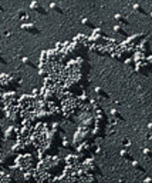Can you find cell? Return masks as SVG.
<instances>
[{"label":"cell","instance_id":"obj_10","mask_svg":"<svg viewBox=\"0 0 152 183\" xmlns=\"http://www.w3.org/2000/svg\"><path fill=\"white\" fill-rule=\"evenodd\" d=\"M19 17H20V20H23V23H30V17H29V14H26L23 10H20L19 12Z\"/></svg>","mask_w":152,"mask_h":183},{"label":"cell","instance_id":"obj_9","mask_svg":"<svg viewBox=\"0 0 152 183\" xmlns=\"http://www.w3.org/2000/svg\"><path fill=\"white\" fill-rule=\"evenodd\" d=\"M111 115H112L117 120H120V122H124V120H125V119H124V116H122V115H121L117 109H112V110H111Z\"/></svg>","mask_w":152,"mask_h":183},{"label":"cell","instance_id":"obj_6","mask_svg":"<svg viewBox=\"0 0 152 183\" xmlns=\"http://www.w3.org/2000/svg\"><path fill=\"white\" fill-rule=\"evenodd\" d=\"M114 33L120 34V36H127V34H128L127 30H125L124 27L121 26V25H117V26H114Z\"/></svg>","mask_w":152,"mask_h":183},{"label":"cell","instance_id":"obj_7","mask_svg":"<svg viewBox=\"0 0 152 183\" xmlns=\"http://www.w3.org/2000/svg\"><path fill=\"white\" fill-rule=\"evenodd\" d=\"M50 10H51V12H56V13H58V14H63L64 13L63 9H61V6H58L57 3H51V4H50Z\"/></svg>","mask_w":152,"mask_h":183},{"label":"cell","instance_id":"obj_14","mask_svg":"<svg viewBox=\"0 0 152 183\" xmlns=\"http://www.w3.org/2000/svg\"><path fill=\"white\" fill-rule=\"evenodd\" d=\"M125 65L129 66V67H135V60H134V57H129V59L125 60Z\"/></svg>","mask_w":152,"mask_h":183},{"label":"cell","instance_id":"obj_15","mask_svg":"<svg viewBox=\"0 0 152 183\" xmlns=\"http://www.w3.org/2000/svg\"><path fill=\"white\" fill-rule=\"evenodd\" d=\"M144 155H145L146 157H151V150H149V149H144Z\"/></svg>","mask_w":152,"mask_h":183},{"label":"cell","instance_id":"obj_13","mask_svg":"<svg viewBox=\"0 0 152 183\" xmlns=\"http://www.w3.org/2000/svg\"><path fill=\"white\" fill-rule=\"evenodd\" d=\"M81 23H82V25H84L85 27H93V26H94V25H93V22H91L90 19H85V17H84V19L81 20Z\"/></svg>","mask_w":152,"mask_h":183},{"label":"cell","instance_id":"obj_2","mask_svg":"<svg viewBox=\"0 0 152 183\" xmlns=\"http://www.w3.org/2000/svg\"><path fill=\"white\" fill-rule=\"evenodd\" d=\"M30 9H32L33 12H36V13L38 14H47V12H46V9L38 1H36V0H33L32 3H30Z\"/></svg>","mask_w":152,"mask_h":183},{"label":"cell","instance_id":"obj_1","mask_svg":"<svg viewBox=\"0 0 152 183\" xmlns=\"http://www.w3.org/2000/svg\"><path fill=\"white\" fill-rule=\"evenodd\" d=\"M21 30L30 33V34H40V30L34 23H21Z\"/></svg>","mask_w":152,"mask_h":183},{"label":"cell","instance_id":"obj_12","mask_svg":"<svg viewBox=\"0 0 152 183\" xmlns=\"http://www.w3.org/2000/svg\"><path fill=\"white\" fill-rule=\"evenodd\" d=\"M21 62H23V65H26V66H29V67H34V63H33L32 60L29 59V57H23V59H21Z\"/></svg>","mask_w":152,"mask_h":183},{"label":"cell","instance_id":"obj_4","mask_svg":"<svg viewBox=\"0 0 152 183\" xmlns=\"http://www.w3.org/2000/svg\"><path fill=\"white\" fill-rule=\"evenodd\" d=\"M121 157H122V159H125L127 162H132L134 160V156L128 150H125V149H122V150H121Z\"/></svg>","mask_w":152,"mask_h":183},{"label":"cell","instance_id":"obj_17","mask_svg":"<svg viewBox=\"0 0 152 183\" xmlns=\"http://www.w3.org/2000/svg\"><path fill=\"white\" fill-rule=\"evenodd\" d=\"M3 10H4V9H3V6L0 4V12H3Z\"/></svg>","mask_w":152,"mask_h":183},{"label":"cell","instance_id":"obj_8","mask_svg":"<svg viewBox=\"0 0 152 183\" xmlns=\"http://www.w3.org/2000/svg\"><path fill=\"white\" fill-rule=\"evenodd\" d=\"M95 92H97V94H98V96H102L104 99H109V94H108L102 87H95Z\"/></svg>","mask_w":152,"mask_h":183},{"label":"cell","instance_id":"obj_3","mask_svg":"<svg viewBox=\"0 0 152 183\" xmlns=\"http://www.w3.org/2000/svg\"><path fill=\"white\" fill-rule=\"evenodd\" d=\"M114 19H115V22H117L118 25H121V26H129V25H131V23H129V20H128V17H125L124 14H121V13L115 14Z\"/></svg>","mask_w":152,"mask_h":183},{"label":"cell","instance_id":"obj_5","mask_svg":"<svg viewBox=\"0 0 152 183\" xmlns=\"http://www.w3.org/2000/svg\"><path fill=\"white\" fill-rule=\"evenodd\" d=\"M134 10H135L137 13L142 14V16H148V12H145V9L141 6L140 3H135V4H134Z\"/></svg>","mask_w":152,"mask_h":183},{"label":"cell","instance_id":"obj_16","mask_svg":"<svg viewBox=\"0 0 152 183\" xmlns=\"http://www.w3.org/2000/svg\"><path fill=\"white\" fill-rule=\"evenodd\" d=\"M0 63H1V65H6V63H7L6 59H4V57H3L1 54H0Z\"/></svg>","mask_w":152,"mask_h":183},{"label":"cell","instance_id":"obj_11","mask_svg":"<svg viewBox=\"0 0 152 183\" xmlns=\"http://www.w3.org/2000/svg\"><path fill=\"white\" fill-rule=\"evenodd\" d=\"M132 166L137 170H140V172H145V167H144V166H142L140 162H137V160H132Z\"/></svg>","mask_w":152,"mask_h":183}]
</instances>
